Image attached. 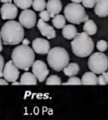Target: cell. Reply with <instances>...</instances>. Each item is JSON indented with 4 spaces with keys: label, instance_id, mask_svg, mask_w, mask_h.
<instances>
[{
    "label": "cell",
    "instance_id": "ffe728a7",
    "mask_svg": "<svg viewBox=\"0 0 108 120\" xmlns=\"http://www.w3.org/2000/svg\"><path fill=\"white\" fill-rule=\"evenodd\" d=\"M52 22L55 28H57V29H62L66 25V19H65L64 15L58 14V15H56L53 17Z\"/></svg>",
    "mask_w": 108,
    "mask_h": 120
},
{
    "label": "cell",
    "instance_id": "f546056e",
    "mask_svg": "<svg viewBox=\"0 0 108 120\" xmlns=\"http://www.w3.org/2000/svg\"><path fill=\"white\" fill-rule=\"evenodd\" d=\"M23 44L22 45H25V46H29V44H30V41H29L28 39H25L24 37V39L22 40V41H21Z\"/></svg>",
    "mask_w": 108,
    "mask_h": 120
},
{
    "label": "cell",
    "instance_id": "d6a6232c",
    "mask_svg": "<svg viewBox=\"0 0 108 120\" xmlns=\"http://www.w3.org/2000/svg\"><path fill=\"white\" fill-rule=\"evenodd\" d=\"M3 50V43H2V39H1V34H0V52Z\"/></svg>",
    "mask_w": 108,
    "mask_h": 120
},
{
    "label": "cell",
    "instance_id": "1f68e13d",
    "mask_svg": "<svg viewBox=\"0 0 108 120\" xmlns=\"http://www.w3.org/2000/svg\"><path fill=\"white\" fill-rule=\"evenodd\" d=\"M11 85H12V86H20V82H18L17 80H16V81L12 82V84H11Z\"/></svg>",
    "mask_w": 108,
    "mask_h": 120
},
{
    "label": "cell",
    "instance_id": "30bf717a",
    "mask_svg": "<svg viewBox=\"0 0 108 120\" xmlns=\"http://www.w3.org/2000/svg\"><path fill=\"white\" fill-rule=\"evenodd\" d=\"M0 13L3 19H14L17 17L18 15L17 6L11 2L5 3L1 7Z\"/></svg>",
    "mask_w": 108,
    "mask_h": 120
},
{
    "label": "cell",
    "instance_id": "603a6c76",
    "mask_svg": "<svg viewBox=\"0 0 108 120\" xmlns=\"http://www.w3.org/2000/svg\"><path fill=\"white\" fill-rule=\"evenodd\" d=\"M47 85H62V80L59 76L56 75H50L47 79H46Z\"/></svg>",
    "mask_w": 108,
    "mask_h": 120
},
{
    "label": "cell",
    "instance_id": "52a82bcc",
    "mask_svg": "<svg viewBox=\"0 0 108 120\" xmlns=\"http://www.w3.org/2000/svg\"><path fill=\"white\" fill-rule=\"evenodd\" d=\"M31 67L33 75L36 76L37 80L40 82L45 81L46 79L47 78V75H49V70L45 63L41 60H36L34 61Z\"/></svg>",
    "mask_w": 108,
    "mask_h": 120
},
{
    "label": "cell",
    "instance_id": "e0dca14e",
    "mask_svg": "<svg viewBox=\"0 0 108 120\" xmlns=\"http://www.w3.org/2000/svg\"><path fill=\"white\" fill-rule=\"evenodd\" d=\"M81 83L82 85H97V76L92 71L86 72L83 75L81 78Z\"/></svg>",
    "mask_w": 108,
    "mask_h": 120
},
{
    "label": "cell",
    "instance_id": "484cf974",
    "mask_svg": "<svg viewBox=\"0 0 108 120\" xmlns=\"http://www.w3.org/2000/svg\"><path fill=\"white\" fill-rule=\"evenodd\" d=\"M40 19H43L44 21L47 22L50 20V19H51V17H50V15L49 13H48L47 10H45V9H43V10L40 11Z\"/></svg>",
    "mask_w": 108,
    "mask_h": 120
},
{
    "label": "cell",
    "instance_id": "836d02e7",
    "mask_svg": "<svg viewBox=\"0 0 108 120\" xmlns=\"http://www.w3.org/2000/svg\"><path fill=\"white\" fill-rule=\"evenodd\" d=\"M105 75H106V81H107V84H108V69L105 72Z\"/></svg>",
    "mask_w": 108,
    "mask_h": 120
},
{
    "label": "cell",
    "instance_id": "d590c367",
    "mask_svg": "<svg viewBox=\"0 0 108 120\" xmlns=\"http://www.w3.org/2000/svg\"><path fill=\"white\" fill-rule=\"evenodd\" d=\"M71 1L73 3H79H79H81V0H71Z\"/></svg>",
    "mask_w": 108,
    "mask_h": 120
},
{
    "label": "cell",
    "instance_id": "83f0119b",
    "mask_svg": "<svg viewBox=\"0 0 108 120\" xmlns=\"http://www.w3.org/2000/svg\"><path fill=\"white\" fill-rule=\"evenodd\" d=\"M106 84H107V81H106V75H105V72H104V73L101 74V75L97 77V85L104 86V85H106Z\"/></svg>",
    "mask_w": 108,
    "mask_h": 120
},
{
    "label": "cell",
    "instance_id": "e575fe53",
    "mask_svg": "<svg viewBox=\"0 0 108 120\" xmlns=\"http://www.w3.org/2000/svg\"><path fill=\"white\" fill-rule=\"evenodd\" d=\"M0 2H2V3H9L11 2V0H0Z\"/></svg>",
    "mask_w": 108,
    "mask_h": 120
},
{
    "label": "cell",
    "instance_id": "7a4b0ae2",
    "mask_svg": "<svg viewBox=\"0 0 108 120\" xmlns=\"http://www.w3.org/2000/svg\"><path fill=\"white\" fill-rule=\"evenodd\" d=\"M11 58L19 69L29 70L35 61V52L29 46H17L12 52Z\"/></svg>",
    "mask_w": 108,
    "mask_h": 120
},
{
    "label": "cell",
    "instance_id": "8992f818",
    "mask_svg": "<svg viewBox=\"0 0 108 120\" xmlns=\"http://www.w3.org/2000/svg\"><path fill=\"white\" fill-rule=\"evenodd\" d=\"M88 66L95 75H101L108 69V57L101 52H95L89 58Z\"/></svg>",
    "mask_w": 108,
    "mask_h": 120
},
{
    "label": "cell",
    "instance_id": "7c38bea8",
    "mask_svg": "<svg viewBox=\"0 0 108 120\" xmlns=\"http://www.w3.org/2000/svg\"><path fill=\"white\" fill-rule=\"evenodd\" d=\"M37 28L40 30L41 34L46 37L47 39H53L56 37V31L52 26L48 25L43 19H40L37 21Z\"/></svg>",
    "mask_w": 108,
    "mask_h": 120
},
{
    "label": "cell",
    "instance_id": "f1b7e54d",
    "mask_svg": "<svg viewBox=\"0 0 108 120\" xmlns=\"http://www.w3.org/2000/svg\"><path fill=\"white\" fill-rule=\"evenodd\" d=\"M4 66V59L1 54H0V77H3V69Z\"/></svg>",
    "mask_w": 108,
    "mask_h": 120
},
{
    "label": "cell",
    "instance_id": "cb8c5ba5",
    "mask_svg": "<svg viewBox=\"0 0 108 120\" xmlns=\"http://www.w3.org/2000/svg\"><path fill=\"white\" fill-rule=\"evenodd\" d=\"M96 47L99 52H104L105 51H106L108 48V43L106 42V41L105 40H100V41H97L96 43Z\"/></svg>",
    "mask_w": 108,
    "mask_h": 120
},
{
    "label": "cell",
    "instance_id": "4dcf8cb0",
    "mask_svg": "<svg viewBox=\"0 0 108 120\" xmlns=\"http://www.w3.org/2000/svg\"><path fill=\"white\" fill-rule=\"evenodd\" d=\"M0 85H4V86H7V85H9V83H8V81H7L6 79H2V78H0Z\"/></svg>",
    "mask_w": 108,
    "mask_h": 120
},
{
    "label": "cell",
    "instance_id": "ac0fdd59",
    "mask_svg": "<svg viewBox=\"0 0 108 120\" xmlns=\"http://www.w3.org/2000/svg\"><path fill=\"white\" fill-rule=\"evenodd\" d=\"M20 85H36L37 79L33 73L25 72L20 77Z\"/></svg>",
    "mask_w": 108,
    "mask_h": 120
},
{
    "label": "cell",
    "instance_id": "277c9868",
    "mask_svg": "<svg viewBox=\"0 0 108 120\" xmlns=\"http://www.w3.org/2000/svg\"><path fill=\"white\" fill-rule=\"evenodd\" d=\"M47 63L53 70L60 72L69 63V54L63 47L50 48L47 52Z\"/></svg>",
    "mask_w": 108,
    "mask_h": 120
},
{
    "label": "cell",
    "instance_id": "d6986e66",
    "mask_svg": "<svg viewBox=\"0 0 108 120\" xmlns=\"http://www.w3.org/2000/svg\"><path fill=\"white\" fill-rule=\"evenodd\" d=\"M83 30L89 36H93L97 32V26L93 19H87L86 21H84Z\"/></svg>",
    "mask_w": 108,
    "mask_h": 120
},
{
    "label": "cell",
    "instance_id": "8fae6325",
    "mask_svg": "<svg viewBox=\"0 0 108 120\" xmlns=\"http://www.w3.org/2000/svg\"><path fill=\"white\" fill-rule=\"evenodd\" d=\"M50 48V42L46 39L36 38L32 41V49L38 54H47Z\"/></svg>",
    "mask_w": 108,
    "mask_h": 120
},
{
    "label": "cell",
    "instance_id": "d4e9b609",
    "mask_svg": "<svg viewBox=\"0 0 108 120\" xmlns=\"http://www.w3.org/2000/svg\"><path fill=\"white\" fill-rule=\"evenodd\" d=\"M62 85H64V86H68V85H82V83H81V79H79L78 77L71 76L68 79V81H66L65 83H62Z\"/></svg>",
    "mask_w": 108,
    "mask_h": 120
},
{
    "label": "cell",
    "instance_id": "4316f807",
    "mask_svg": "<svg viewBox=\"0 0 108 120\" xmlns=\"http://www.w3.org/2000/svg\"><path fill=\"white\" fill-rule=\"evenodd\" d=\"M81 3L84 7L85 8H94L95 3H96V0H81Z\"/></svg>",
    "mask_w": 108,
    "mask_h": 120
},
{
    "label": "cell",
    "instance_id": "3957f363",
    "mask_svg": "<svg viewBox=\"0 0 108 120\" xmlns=\"http://www.w3.org/2000/svg\"><path fill=\"white\" fill-rule=\"evenodd\" d=\"M95 44L91 37L86 32L78 33L71 42L72 51L74 55L79 58L90 56L94 50Z\"/></svg>",
    "mask_w": 108,
    "mask_h": 120
},
{
    "label": "cell",
    "instance_id": "ba28073f",
    "mask_svg": "<svg viewBox=\"0 0 108 120\" xmlns=\"http://www.w3.org/2000/svg\"><path fill=\"white\" fill-rule=\"evenodd\" d=\"M19 22L23 27L31 29L36 24V15L33 10L28 9H24L20 15Z\"/></svg>",
    "mask_w": 108,
    "mask_h": 120
},
{
    "label": "cell",
    "instance_id": "9c48e42d",
    "mask_svg": "<svg viewBox=\"0 0 108 120\" xmlns=\"http://www.w3.org/2000/svg\"><path fill=\"white\" fill-rule=\"evenodd\" d=\"M3 77L8 82L16 81L20 78V71L12 61H9L4 64L3 69Z\"/></svg>",
    "mask_w": 108,
    "mask_h": 120
},
{
    "label": "cell",
    "instance_id": "44dd1931",
    "mask_svg": "<svg viewBox=\"0 0 108 120\" xmlns=\"http://www.w3.org/2000/svg\"><path fill=\"white\" fill-rule=\"evenodd\" d=\"M32 1L33 0H14V4L17 6V8L26 9L32 5Z\"/></svg>",
    "mask_w": 108,
    "mask_h": 120
},
{
    "label": "cell",
    "instance_id": "5b68a950",
    "mask_svg": "<svg viewBox=\"0 0 108 120\" xmlns=\"http://www.w3.org/2000/svg\"><path fill=\"white\" fill-rule=\"evenodd\" d=\"M64 17L68 21L74 25H79L89 19L84 6L79 3H71L64 8Z\"/></svg>",
    "mask_w": 108,
    "mask_h": 120
},
{
    "label": "cell",
    "instance_id": "2e32d148",
    "mask_svg": "<svg viewBox=\"0 0 108 120\" xmlns=\"http://www.w3.org/2000/svg\"><path fill=\"white\" fill-rule=\"evenodd\" d=\"M63 73L66 76L71 77V76H75L79 72V66L78 64L76 63H71V64H68L63 69Z\"/></svg>",
    "mask_w": 108,
    "mask_h": 120
},
{
    "label": "cell",
    "instance_id": "4fadbf2b",
    "mask_svg": "<svg viewBox=\"0 0 108 120\" xmlns=\"http://www.w3.org/2000/svg\"><path fill=\"white\" fill-rule=\"evenodd\" d=\"M46 9L48 11L50 17L53 18L58 14H59L63 9V4L61 3V0H48Z\"/></svg>",
    "mask_w": 108,
    "mask_h": 120
},
{
    "label": "cell",
    "instance_id": "9a60e30c",
    "mask_svg": "<svg viewBox=\"0 0 108 120\" xmlns=\"http://www.w3.org/2000/svg\"><path fill=\"white\" fill-rule=\"evenodd\" d=\"M63 37L68 40H73L76 35L78 34L77 28L74 25H65L63 28Z\"/></svg>",
    "mask_w": 108,
    "mask_h": 120
},
{
    "label": "cell",
    "instance_id": "6da1fadb",
    "mask_svg": "<svg viewBox=\"0 0 108 120\" xmlns=\"http://www.w3.org/2000/svg\"><path fill=\"white\" fill-rule=\"evenodd\" d=\"M0 34L4 45H17L24 39L25 30L20 22L10 19L3 25Z\"/></svg>",
    "mask_w": 108,
    "mask_h": 120
},
{
    "label": "cell",
    "instance_id": "7402d4cb",
    "mask_svg": "<svg viewBox=\"0 0 108 120\" xmlns=\"http://www.w3.org/2000/svg\"><path fill=\"white\" fill-rule=\"evenodd\" d=\"M46 4H47V2L45 0H33L31 6L33 7L34 10L40 12L46 9Z\"/></svg>",
    "mask_w": 108,
    "mask_h": 120
},
{
    "label": "cell",
    "instance_id": "5bb4252c",
    "mask_svg": "<svg viewBox=\"0 0 108 120\" xmlns=\"http://www.w3.org/2000/svg\"><path fill=\"white\" fill-rule=\"evenodd\" d=\"M95 14L99 17L108 16V0H97L95 4Z\"/></svg>",
    "mask_w": 108,
    "mask_h": 120
}]
</instances>
